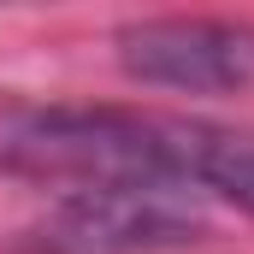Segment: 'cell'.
<instances>
[{"mask_svg": "<svg viewBox=\"0 0 254 254\" xmlns=\"http://www.w3.org/2000/svg\"><path fill=\"white\" fill-rule=\"evenodd\" d=\"M195 119L130 107H0V172L71 190H190Z\"/></svg>", "mask_w": 254, "mask_h": 254, "instance_id": "6da1fadb", "label": "cell"}, {"mask_svg": "<svg viewBox=\"0 0 254 254\" xmlns=\"http://www.w3.org/2000/svg\"><path fill=\"white\" fill-rule=\"evenodd\" d=\"M207 231L190 190H71L30 231L36 254H160Z\"/></svg>", "mask_w": 254, "mask_h": 254, "instance_id": "7a4b0ae2", "label": "cell"}, {"mask_svg": "<svg viewBox=\"0 0 254 254\" xmlns=\"http://www.w3.org/2000/svg\"><path fill=\"white\" fill-rule=\"evenodd\" d=\"M125 77L178 95H237L254 83V24L231 18H142L113 36Z\"/></svg>", "mask_w": 254, "mask_h": 254, "instance_id": "3957f363", "label": "cell"}, {"mask_svg": "<svg viewBox=\"0 0 254 254\" xmlns=\"http://www.w3.org/2000/svg\"><path fill=\"white\" fill-rule=\"evenodd\" d=\"M195 195H219L254 219V130L201 125V136H195Z\"/></svg>", "mask_w": 254, "mask_h": 254, "instance_id": "277c9868", "label": "cell"}]
</instances>
